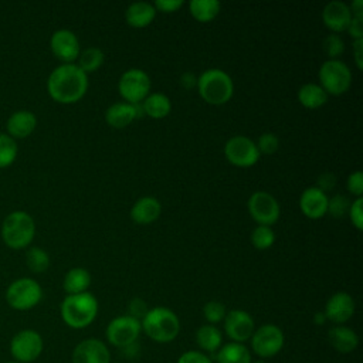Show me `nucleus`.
Instances as JSON below:
<instances>
[{
  "label": "nucleus",
  "instance_id": "nucleus-1",
  "mask_svg": "<svg viewBox=\"0 0 363 363\" xmlns=\"http://www.w3.org/2000/svg\"><path fill=\"white\" fill-rule=\"evenodd\" d=\"M50 96L60 104H75L86 94L88 75L77 64H62L48 77Z\"/></svg>",
  "mask_w": 363,
  "mask_h": 363
},
{
  "label": "nucleus",
  "instance_id": "nucleus-2",
  "mask_svg": "<svg viewBox=\"0 0 363 363\" xmlns=\"http://www.w3.org/2000/svg\"><path fill=\"white\" fill-rule=\"evenodd\" d=\"M197 91L204 102L220 106L227 104L234 94L231 77L220 68H208L197 78Z\"/></svg>",
  "mask_w": 363,
  "mask_h": 363
},
{
  "label": "nucleus",
  "instance_id": "nucleus-3",
  "mask_svg": "<svg viewBox=\"0 0 363 363\" xmlns=\"http://www.w3.org/2000/svg\"><path fill=\"white\" fill-rule=\"evenodd\" d=\"M142 330L157 343H169L174 340L180 332V320L177 315L164 306H156L146 312L140 320Z\"/></svg>",
  "mask_w": 363,
  "mask_h": 363
},
{
  "label": "nucleus",
  "instance_id": "nucleus-4",
  "mask_svg": "<svg viewBox=\"0 0 363 363\" xmlns=\"http://www.w3.org/2000/svg\"><path fill=\"white\" fill-rule=\"evenodd\" d=\"M98 315V301L91 292L67 295L61 303V318L72 329L89 326Z\"/></svg>",
  "mask_w": 363,
  "mask_h": 363
},
{
  "label": "nucleus",
  "instance_id": "nucleus-5",
  "mask_svg": "<svg viewBox=\"0 0 363 363\" xmlns=\"http://www.w3.org/2000/svg\"><path fill=\"white\" fill-rule=\"evenodd\" d=\"M35 234L33 217L26 211L10 213L1 225V238L10 248L18 250L27 247Z\"/></svg>",
  "mask_w": 363,
  "mask_h": 363
},
{
  "label": "nucleus",
  "instance_id": "nucleus-6",
  "mask_svg": "<svg viewBox=\"0 0 363 363\" xmlns=\"http://www.w3.org/2000/svg\"><path fill=\"white\" fill-rule=\"evenodd\" d=\"M319 85L328 95L339 96L352 85V71L342 60H326L319 68Z\"/></svg>",
  "mask_w": 363,
  "mask_h": 363
},
{
  "label": "nucleus",
  "instance_id": "nucleus-7",
  "mask_svg": "<svg viewBox=\"0 0 363 363\" xmlns=\"http://www.w3.org/2000/svg\"><path fill=\"white\" fill-rule=\"evenodd\" d=\"M150 86L152 84L147 72L140 68L126 69L118 81L119 95L123 98V102L132 105H140L150 94Z\"/></svg>",
  "mask_w": 363,
  "mask_h": 363
},
{
  "label": "nucleus",
  "instance_id": "nucleus-8",
  "mask_svg": "<svg viewBox=\"0 0 363 363\" xmlns=\"http://www.w3.org/2000/svg\"><path fill=\"white\" fill-rule=\"evenodd\" d=\"M43 296L41 286L31 278H20L10 284L6 291L7 303L17 311H27L34 308Z\"/></svg>",
  "mask_w": 363,
  "mask_h": 363
},
{
  "label": "nucleus",
  "instance_id": "nucleus-9",
  "mask_svg": "<svg viewBox=\"0 0 363 363\" xmlns=\"http://www.w3.org/2000/svg\"><path fill=\"white\" fill-rule=\"evenodd\" d=\"M248 213L258 225H272L278 221L281 207L278 200L268 191H254L247 203Z\"/></svg>",
  "mask_w": 363,
  "mask_h": 363
},
{
  "label": "nucleus",
  "instance_id": "nucleus-10",
  "mask_svg": "<svg viewBox=\"0 0 363 363\" xmlns=\"http://www.w3.org/2000/svg\"><path fill=\"white\" fill-rule=\"evenodd\" d=\"M227 162L237 167H251L259 160V152L254 140L244 135L231 136L224 145Z\"/></svg>",
  "mask_w": 363,
  "mask_h": 363
},
{
  "label": "nucleus",
  "instance_id": "nucleus-11",
  "mask_svg": "<svg viewBox=\"0 0 363 363\" xmlns=\"http://www.w3.org/2000/svg\"><path fill=\"white\" fill-rule=\"evenodd\" d=\"M142 332L140 320L122 315L112 319L106 326V339L111 345L123 349L132 343H135Z\"/></svg>",
  "mask_w": 363,
  "mask_h": 363
},
{
  "label": "nucleus",
  "instance_id": "nucleus-12",
  "mask_svg": "<svg viewBox=\"0 0 363 363\" xmlns=\"http://www.w3.org/2000/svg\"><path fill=\"white\" fill-rule=\"evenodd\" d=\"M285 336L281 328L267 323L254 330L251 336V347L259 357H272L284 347Z\"/></svg>",
  "mask_w": 363,
  "mask_h": 363
},
{
  "label": "nucleus",
  "instance_id": "nucleus-13",
  "mask_svg": "<svg viewBox=\"0 0 363 363\" xmlns=\"http://www.w3.org/2000/svg\"><path fill=\"white\" fill-rule=\"evenodd\" d=\"M11 354L20 363H30L35 360L43 352V339L38 332L31 329L20 330L14 335L10 345Z\"/></svg>",
  "mask_w": 363,
  "mask_h": 363
},
{
  "label": "nucleus",
  "instance_id": "nucleus-14",
  "mask_svg": "<svg viewBox=\"0 0 363 363\" xmlns=\"http://www.w3.org/2000/svg\"><path fill=\"white\" fill-rule=\"evenodd\" d=\"M224 330L233 342L242 343L251 339L255 330V323L248 312L242 309H233L227 312L224 318Z\"/></svg>",
  "mask_w": 363,
  "mask_h": 363
},
{
  "label": "nucleus",
  "instance_id": "nucleus-15",
  "mask_svg": "<svg viewBox=\"0 0 363 363\" xmlns=\"http://www.w3.org/2000/svg\"><path fill=\"white\" fill-rule=\"evenodd\" d=\"M50 47L52 54L64 64H74V61L78 60V55L81 52L78 37L71 30L67 28L57 30L51 35Z\"/></svg>",
  "mask_w": 363,
  "mask_h": 363
},
{
  "label": "nucleus",
  "instance_id": "nucleus-16",
  "mask_svg": "<svg viewBox=\"0 0 363 363\" xmlns=\"http://www.w3.org/2000/svg\"><path fill=\"white\" fill-rule=\"evenodd\" d=\"M354 308L356 305L352 295L345 291H339V292H335L328 299L323 313L326 316V320H330L336 325H342L353 316Z\"/></svg>",
  "mask_w": 363,
  "mask_h": 363
},
{
  "label": "nucleus",
  "instance_id": "nucleus-17",
  "mask_svg": "<svg viewBox=\"0 0 363 363\" xmlns=\"http://www.w3.org/2000/svg\"><path fill=\"white\" fill-rule=\"evenodd\" d=\"M72 363H111V353L99 339H85L72 352Z\"/></svg>",
  "mask_w": 363,
  "mask_h": 363
},
{
  "label": "nucleus",
  "instance_id": "nucleus-18",
  "mask_svg": "<svg viewBox=\"0 0 363 363\" xmlns=\"http://www.w3.org/2000/svg\"><path fill=\"white\" fill-rule=\"evenodd\" d=\"M322 20L323 24L335 34L346 31L352 20V11L349 4L340 0L329 1L322 10Z\"/></svg>",
  "mask_w": 363,
  "mask_h": 363
},
{
  "label": "nucleus",
  "instance_id": "nucleus-19",
  "mask_svg": "<svg viewBox=\"0 0 363 363\" xmlns=\"http://www.w3.org/2000/svg\"><path fill=\"white\" fill-rule=\"evenodd\" d=\"M328 194L312 186L302 191L299 197V208L306 218L319 220L328 213Z\"/></svg>",
  "mask_w": 363,
  "mask_h": 363
},
{
  "label": "nucleus",
  "instance_id": "nucleus-20",
  "mask_svg": "<svg viewBox=\"0 0 363 363\" xmlns=\"http://www.w3.org/2000/svg\"><path fill=\"white\" fill-rule=\"evenodd\" d=\"M162 214V204L156 197L145 196L136 200L130 208V218L133 223L145 225L155 223Z\"/></svg>",
  "mask_w": 363,
  "mask_h": 363
},
{
  "label": "nucleus",
  "instance_id": "nucleus-21",
  "mask_svg": "<svg viewBox=\"0 0 363 363\" xmlns=\"http://www.w3.org/2000/svg\"><path fill=\"white\" fill-rule=\"evenodd\" d=\"M138 116V105L128 102L112 104L105 112V121L111 128L123 129L130 125Z\"/></svg>",
  "mask_w": 363,
  "mask_h": 363
},
{
  "label": "nucleus",
  "instance_id": "nucleus-22",
  "mask_svg": "<svg viewBox=\"0 0 363 363\" xmlns=\"http://www.w3.org/2000/svg\"><path fill=\"white\" fill-rule=\"evenodd\" d=\"M328 342L335 350L340 353H350L357 347L359 336L353 329L336 325L328 330Z\"/></svg>",
  "mask_w": 363,
  "mask_h": 363
},
{
  "label": "nucleus",
  "instance_id": "nucleus-23",
  "mask_svg": "<svg viewBox=\"0 0 363 363\" xmlns=\"http://www.w3.org/2000/svg\"><path fill=\"white\" fill-rule=\"evenodd\" d=\"M156 9L153 3L147 1H135L128 6L125 11V20L126 23L133 28H145L156 17Z\"/></svg>",
  "mask_w": 363,
  "mask_h": 363
},
{
  "label": "nucleus",
  "instance_id": "nucleus-24",
  "mask_svg": "<svg viewBox=\"0 0 363 363\" xmlns=\"http://www.w3.org/2000/svg\"><path fill=\"white\" fill-rule=\"evenodd\" d=\"M37 126V118L30 111H17L7 121V130L11 138L23 139L33 133Z\"/></svg>",
  "mask_w": 363,
  "mask_h": 363
},
{
  "label": "nucleus",
  "instance_id": "nucleus-25",
  "mask_svg": "<svg viewBox=\"0 0 363 363\" xmlns=\"http://www.w3.org/2000/svg\"><path fill=\"white\" fill-rule=\"evenodd\" d=\"M143 113L152 119H163L172 111L170 98L162 92H150L140 104Z\"/></svg>",
  "mask_w": 363,
  "mask_h": 363
},
{
  "label": "nucleus",
  "instance_id": "nucleus-26",
  "mask_svg": "<svg viewBox=\"0 0 363 363\" xmlns=\"http://www.w3.org/2000/svg\"><path fill=\"white\" fill-rule=\"evenodd\" d=\"M328 94L319 84L306 82L298 89V101L306 109H318L328 101Z\"/></svg>",
  "mask_w": 363,
  "mask_h": 363
},
{
  "label": "nucleus",
  "instance_id": "nucleus-27",
  "mask_svg": "<svg viewBox=\"0 0 363 363\" xmlns=\"http://www.w3.org/2000/svg\"><path fill=\"white\" fill-rule=\"evenodd\" d=\"M91 285V274L88 269L77 267L71 268L65 277H64V291L68 295H75V294H82L86 292V289Z\"/></svg>",
  "mask_w": 363,
  "mask_h": 363
},
{
  "label": "nucleus",
  "instance_id": "nucleus-28",
  "mask_svg": "<svg viewBox=\"0 0 363 363\" xmlns=\"http://www.w3.org/2000/svg\"><path fill=\"white\" fill-rule=\"evenodd\" d=\"M196 342L204 352L214 353L223 346V335L214 325H203L196 332Z\"/></svg>",
  "mask_w": 363,
  "mask_h": 363
},
{
  "label": "nucleus",
  "instance_id": "nucleus-29",
  "mask_svg": "<svg viewBox=\"0 0 363 363\" xmlns=\"http://www.w3.org/2000/svg\"><path fill=\"white\" fill-rule=\"evenodd\" d=\"M221 10L218 0H191L189 1V11L191 17L200 23H208L214 20Z\"/></svg>",
  "mask_w": 363,
  "mask_h": 363
},
{
  "label": "nucleus",
  "instance_id": "nucleus-30",
  "mask_svg": "<svg viewBox=\"0 0 363 363\" xmlns=\"http://www.w3.org/2000/svg\"><path fill=\"white\" fill-rule=\"evenodd\" d=\"M217 363H251V353L242 343L223 345L217 352Z\"/></svg>",
  "mask_w": 363,
  "mask_h": 363
},
{
  "label": "nucleus",
  "instance_id": "nucleus-31",
  "mask_svg": "<svg viewBox=\"0 0 363 363\" xmlns=\"http://www.w3.org/2000/svg\"><path fill=\"white\" fill-rule=\"evenodd\" d=\"M104 51L98 47H88L82 50L78 55V67L88 75L89 72H95L104 64Z\"/></svg>",
  "mask_w": 363,
  "mask_h": 363
},
{
  "label": "nucleus",
  "instance_id": "nucleus-32",
  "mask_svg": "<svg viewBox=\"0 0 363 363\" xmlns=\"http://www.w3.org/2000/svg\"><path fill=\"white\" fill-rule=\"evenodd\" d=\"M26 262H27V267L34 274H41V272L48 269V267H50V257H48V254L43 248L33 247L26 254Z\"/></svg>",
  "mask_w": 363,
  "mask_h": 363
},
{
  "label": "nucleus",
  "instance_id": "nucleus-33",
  "mask_svg": "<svg viewBox=\"0 0 363 363\" xmlns=\"http://www.w3.org/2000/svg\"><path fill=\"white\" fill-rule=\"evenodd\" d=\"M275 242V233L269 225H257L251 233V244L257 250H268Z\"/></svg>",
  "mask_w": 363,
  "mask_h": 363
},
{
  "label": "nucleus",
  "instance_id": "nucleus-34",
  "mask_svg": "<svg viewBox=\"0 0 363 363\" xmlns=\"http://www.w3.org/2000/svg\"><path fill=\"white\" fill-rule=\"evenodd\" d=\"M17 156V145L16 140L6 135L0 133V167L10 166Z\"/></svg>",
  "mask_w": 363,
  "mask_h": 363
},
{
  "label": "nucleus",
  "instance_id": "nucleus-35",
  "mask_svg": "<svg viewBox=\"0 0 363 363\" xmlns=\"http://www.w3.org/2000/svg\"><path fill=\"white\" fill-rule=\"evenodd\" d=\"M323 51L328 55V60H339L345 51V41L339 34H329L323 40Z\"/></svg>",
  "mask_w": 363,
  "mask_h": 363
},
{
  "label": "nucleus",
  "instance_id": "nucleus-36",
  "mask_svg": "<svg viewBox=\"0 0 363 363\" xmlns=\"http://www.w3.org/2000/svg\"><path fill=\"white\" fill-rule=\"evenodd\" d=\"M203 315L210 325H214L224 320L227 315V309H225V305L220 301H208L203 306Z\"/></svg>",
  "mask_w": 363,
  "mask_h": 363
},
{
  "label": "nucleus",
  "instance_id": "nucleus-37",
  "mask_svg": "<svg viewBox=\"0 0 363 363\" xmlns=\"http://www.w3.org/2000/svg\"><path fill=\"white\" fill-rule=\"evenodd\" d=\"M350 203L345 194H335L328 200V213L335 218H340L347 214Z\"/></svg>",
  "mask_w": 363,
  "mask_h": 363
},
{
  "label": "nucleus",
  "instance_id": "nucleus-38",
  "mask_svg": "<svg viewBox=\"0 0 363 363\" xmlns=\"http://www.w3.org/2000/svg\"><path fill=\"white\" fill-rule=\"evenodd\" d=\"M257 149H258V152H259V155L261 153H264V155H272V153H275L277 150H278V147H279V139H278V136L275 135V133H272V132H265V133H262L259 138H258V140H257Z\"/></svg>",
  "mask_w": 363,
  "mask_h": 363
},
{
  "label": "nucleus",
  "instance_id": "nucleus-39",
  "mask_svg": "<svg viewBox=\"0 0 363 363\" xmlns=\"http://www.w3.org/2000/svg\"><path fill=\"white\" fill-rule=\"evenodd\" d=\"M352 224L360 231L363 228V199L357 197L350 203L349 211H347Z\"/></svg>",
  "mask_w": 363,
  "mask_h": 363
},
{
  "label": "nucleus",
  "instance_id": "nucleus-40",
  "mask_svg": "<svg viewBox=\"0 0 363 363\" xmlns=\"http://www.w3.org/2000/svg\"><path fill=\"white\" fill-rule=\"evenodd\" d=\"M346 189L356 199L362 197V194H363V173L360 170H356L347 176Z\"/></svg>",
  "mask_w": 363,
  "mask_h": 363
},
{
  "label": "nucleus",
  "instance_id": "nucleus-41",
  "mask_svg": "<svg viewBox=\"0 0 363 363\" xmlns=\"http://www.w3.org/2000/svg\"><path fill=\"white\" fill-rule=\"evenodd\" d=\"M177 363H213L211 359L203 353V352H199V350H189V352H184L179 359H177Z\"/></svg>",
  "mask_w": 363,
  "mask_h": 363
},
{
  "label": "nucleus",
  "instance_id": "nucleus-42",
  "mask_svg": "<svg viewBox=\"0 0 363 363\" xmlns=\"http://www.w3.org/2000/svg\"><path fill=\"white\" fill-rule=\"evenodd\" d=\"M346 31L353 40H363V16H352Z\"/></svg>",
  "mask_w": 363,
  "mask_h": 363
},
{
  "label": "nucleus",
  "instance_id": "nucleus-43",
  "mask_svg": "<svg viewBox=\"0 0 363 363\" xmlns=\"http://www.w3.org/2000/svg\"><path fill=\"white\" fill-rule=\"evenodd\" d=\"M183 4H184L183 0H156L153 3L156 11H162V13H174L180 7H183Z\"/></svg>",
  "mask_w": 363,
  "mask_h": 363
},
{
  "label": "nucleus",
  "instance_id": "nucleus-44",
  "mask_svg": "<svg viewBox=\"0 0 363 363\" xmlns=\"http://www.w3.org/2000/svg\"><path fill=\"white\" fill-rule=\"evenodd\" d=\"M147 311H149L147 305L140 298H135L129 303V316H132L138 320H142V318L146 315Z\"/></svg>",
  "mask_w": 363,
  "mask_h": 363
},
{
  "label": "nucleus",
  "instance_id": "nucleus-45",
  "mask_svg": "<svg viewBox=\"0 0 363 363\" xmlns=\"http://www.w3.org/2000/svg\"><path fill=\"white\" fill-rule=\"evenodd\" d=\"M335 183H336V179H335V176H333L332 173H323V174L319 176L318 184H316L315 187H318L319 190H322L323 193H326L328 190H332V189H333Z\"/></svg>",
  "mask_w": 363,
  "mask_h": 363
},
{
  "label": "nucleus",
  "instance_id": "nucleus-46",
  "mask_svg": "<svg viewBox=\"0 0 363 363\" xmlns=\"http://www.w3.org/2000/svg\"><path fill=\"white\" fill-rule=\"evenodd\" d=\"M353 55L354 62L359 69L363 68V40H353Z\"/></svg>",
  "mask_w": 363,
  "mask_h": 363
},
{
  "label": "nucleus",
  "instance_id": "nucleus-47",
  "mask_svg": "<svg viewBox=\"0 0 363 363\" xmlns=\"http://www.w3.org/2000/svg\"><path fill=\"white\" fill-rule=\"evenodd\" d=\"M180 84L182 86H184L186 89H190L193 88L194 85H197V77L191 72H184L182 77H180Z\"/></svg>",
  "mask_w": 363,
  "mask_h": 363
},
{
  "label": "nucleus",
  "instance_id": "nucleus-48",
  "mask_svg": "<svg viewBox=\"0 0 363 363\" xmlns=\"http://www.w3.org/2000/svg\"><path fill=\"white\" fill-rule=\"evenodd\" d=\"M313 322H315L316 325H323V323L326 322V316H325L323 311H322V312H316V313H315V316H313Z\"/></svg>",
  "mask_w": 363,
  "mask_h": 363
},
{
  "label": "nucleus",
  "instance_id": "nucleus-49",
  "mask_svg": "<svg viewBox=\"0 0 363 363\" xmlns=\"http://www.w3.org/2000/svg\"><path fill=\"white\" fill-rule=\"evenodd\" d=\"M7 363H20V362H7Z\"/></svg>",
  "mask_w": 363,
  "mask_h": 363
},
{
  "label": "nucleus",
  "instance_id": "nucleus-50",
  "mask_svg": "<svg viewBox=\"0 0 363 363\" xmlns=\"http://www.w3.org/2000/svg\"><path fill=\"white\" fill-rule=\"evenodd\" d=\"M255 363H264V362H261V360H258V362H255Z\"/></svg>",
  "mask_w": 363,
  "mask_h": 363
}]
</instances>
